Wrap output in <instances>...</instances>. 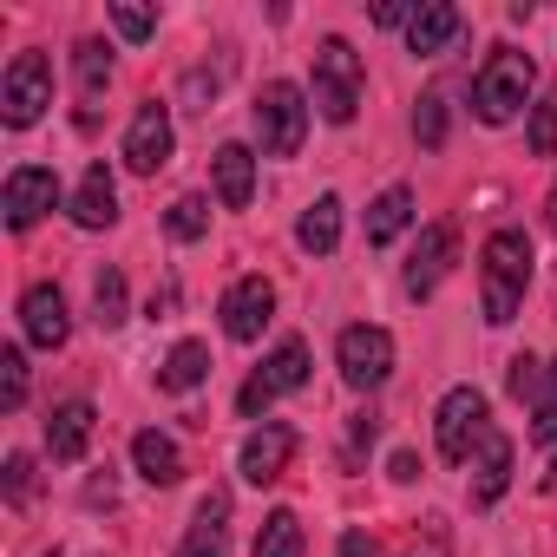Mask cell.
I'll use <instances>...</instances> for the list:
<instances>
[{"label":"cell","mask_w":557,"mask_h":557,"mask_svg":"<svg viewBox=\"0 0 557 557\" xmlns=\"http://www.w3.org/2000/svg\"><path fill=\"white\" fill-rule=\"evenodd\" d=\"M531 269H537V256H531V236L524 230H492L485 236V249H479V275H485V322L492 329H505L511 315H518V302H524V289H531Z\"/></svg>","instance_id":"1"},{"label":"cell","mask_w":557,"mask_h":557,"mask_svg":"<svg viewBox=\"0 0 557 557\" xmlns=\"http://www.w3.org/2000/svg\"><path fill=\"white\" fill-rule=\"evenodd\" d=\"M531 86H537L531 53H518V47H492V60L472 73V112H479V125H511V119L524 112Z\"/></svg>","instance_id":"2"},{"label":"cell","mask_w":557,"mask_h":557,"mask_svg":"<svg viewBox=\"0 0 557 557\" xmlns=\"http://www.w3.org/2000/svg\"><path fill=\"white\" fill-rule=\"evenodd\" d=\"M249 119H256V138H262V158H296L302 138H309V99H302V86H289V79H269V86L256 92Z\"/></svg>","instance_id":"3"},{"label":"cell","mask_w":557,"mask_h":557,"mask_svg":"<svg viewBox=\"0 0 557 557\" xmlns=\"http://www.w3.org/2000/svg\"><path fill=\"white\" fill-rule=\"evenodd\" d=\"M315 112L329 125H355V112H361V53L348 40L315 47Z\"/></svg>","instance_id":"4"},{"label":"cell","mask_w":557,"mask_h":557,"mask_svg":"<svg viewBox=\"0 0 557 557\" xmlns=\"http://www.w3.org/2000/svg\"><path fill=\"white\" fill-rule=\"evenodd\" d=\"M492 433V407L479 387H453L433 413V440H440V459L446 466H472V446Z\"/></svg>","instance_id":"5"},{"label":"cell","mask_w":557,"mask_h":557,"mask_svg":"<svg viewBox=\"0 0 557 557\" xmlns=\"http://www.w3.org/2000/svg\"><path fill=\"white\" fill-rule=\"evenodd\" d=\"M47 106H53V66H47V53H14V66L0 73V119H8L14 132H27Z\"/></svg>","instance_id":"6"},{"label":"cell","mask_w":557,"mask_h":557,"mask_svg":"<svg viewBox=\"0 0 557 557\" xmlns=\"http://www.w3.org/2000/svg\"><path fill=\"white\" fill-rule=\"evenodd\" d=\"M335 361H342V381H348L355 394H374V387H387V374H394V335L374 329V322H355V329H342Z\"/></svg>","instance_id":"7"},{"label":"cell","mask_w":557,"mask_h":557,"mask_svg":"<svg viewBox=\"0 0 557 557\" xmlns=\"http://www.w3.org/2000/svg\"><path fill=\"white\" fill-rule=\"evenodd\" d=\"M296 387H309V342L302 335H289V342H275V355L243 381V394H236V407L256 420L275 394H296Z\"/></svg>","instance_id":"8"},{"label":"cell","mask_w":557,"mask_h":557,"mask_svg":"<svg viewBox=\"0 0 557 557\" xmlns=\"http://www.w3.org/2000/svg\"><path fill=\"white\" fill-rule=\"evenodd\" d=\"M171 145H177V132H171V106L145 99V106L132 112V125H125V164H132L138 177H158V171L171 164Z\"/></svg>","instance_id":"9"},{"label":"cell","mask_w":557,"mask_h":557,"mask_svg":"<svg viewBox=\"0 0 557 557\" xmlns=\"http://www.w3.org/2000/svg\"><path fill=\"white\" fill-rule=\"evenodd\" d=\"M53 203H60V177H53L47 164H14L8 184H0V210H8V230H34Z\"/></svg>","instance_id":"10"},{"label":"cell","mask_w":557,"mask_h":557,"mask_svg":"<svg viewBox=\"0 0 557 557\" xmlns=\"http://www.w3.org/2000/svg\"><path fill=\"white\" fill-rule=\"evenodd\" d=\"M296 426H283V420H262L249 440H243V453H236V472L249 479V485H275L289 472V459H296Z\"/></svg>","instance_id":"11"},{"label":"cell","mask_w":557,"mask_h":557,"mask_svg":"<svg viewBox=\"0 0 557 557\" xmlns=\"http://www.w3.org/2000/svg\"><path fill=\"white\" fill-rule=\"evenodd\" d=\"M453 256H459V230H453V223H426V230H420V243H413V256H407V275H400L413 302H426V296L446 283Z\"/></svg>","instance_id":"12"},{"label":"cell","mask_w":557,"mask_h":557,"mask_svg":"<svg viewBox=\"0 0 557 557\" xmlns=\"http://www.w3.org/2000/svg\"><path fill=\"white\" fill-rule=\"evenodd\" d=\"M275 315V289H269V275H236V283L223 289V335L230 342H256Z\"/></svg>","instance_id":"13"},{"label":"cell","mask_w":557,"mask_h":557,"mask_svg":"<svg viewBox=\"0 0 557 557\" xmlns=\"http://www.w3.org/2000/svg\"><path fill=\"white\" fill-rule=\"evenodd\" d=\"M21 329H27V342H34V348H66V335H73L66 296H60L53 283H34V289L21 296Z\"/></svg>","instance_id":"14"},{"label":"cell","mask_w":557,"mask_h":557,"mask_svg":"<svg viewBox=\"0 0 557 557\" xmlns=\"http://www.w3.org/2000/svg\"><path fill=\"white\" fill-rule=\"evenodd\" d=\"M92 400H60L53 413H47V453L60 459V466H79L86 459V446H92Z\"/></svg>","instance_id":"15"},{"label":"cell","mask_w":557,"mask_h":557,"mask_svg":"<svg viewBox=\"0 0 557 557\" xmlns=\"http://www.w3.org/2000/svg\"><path fill=\"white\" fill-rule=\"evenodd\" d=\"M73 223L79 230H112L119 223V184H112L106 164H86V177L73 190Z\"/></svg>","instance_id":"16"},{"label":"cell","mask_w":557,"mask_h":557,"mask_svg":"<svg viewBox=\"0 0 557 557\" xmlns=\"http://www.w3.org/2000/svg\"><path fill=\"white\" fill-rule=\"evenodd\" d=\"M223 531H230V492H203V505H197V518H190L177 557H230V550H223Z\"/></svg>","instance_id":"17"},{"label":"cell","mask_w":557,"mask_h":557,"mask_svg":"<svg viewBox=\"0 0 557 557\" xmlns=\"http://www.w3.org/2000/svg\"><path fill=\"white\" fill-rule=\"evenodd\" d=\"M210 171H216V203H223V210H243V203L256 197V151H249V145H223V151L210 158Z\"/></svg>","instance_id":"18"},{"label":"cell","mask_w":557,"mask_h":557,"mask_svg":"<svg viewBox=\"0 0 557 557\" xmlns=\"http://www.w3.org/2000/svg\"><path fill=\"white\" fill-rule=\"evenodd\" d=\"M132 466H138L145 485H177V479H184V453H177V440L158 433V426H145V433L132 440Z\"/></svg>","instance_id":"19"},{"label":"cell","mask_w":557,"mask_h":557,"mask_svg":"<svg viewBox=\"0 0 557 557\" xmlns=\"http://www.w3.org/2000/svg\"><path fill=\"white\" fill-rule=\"evenodd\" d=\"M505 485H511V440L492 426V433L479 440V459H472V498H479V505H498Z\"/></svg>","instance_id":"20"},{"label":"cell","mask_w":557,"mask_h":557,"mask_svg":"<svg viewBox=\"0 0 557 557\" xmlns=\"http://www.w3.org/2000/svg\"><path fill=\"white\" fill-rule=\"evenodd\" d=\"M73 79H79V125H92V106L106 99V86H112V47L106 40H79L73 47Z\"/></svg>","instance_id":"21"},{"label":"cell","mask_w":557,"mask_h":557,"mask_svg":"<svg viewBox=\"0 0 557 557\" xmlns=\"http://www.w3.org/2000/svg\"><path fill=\"white\" fill-rule=\"evenodd\" d=\"M453 40H459V8H446V0H433V8H420V14L407 21V47H413L420 60L446 53Z\"/></svg>","instance_id":"22"},{"label":"cell","mask_w":557,"mask_h":557,"mask_svg":"<svg viewBox=\"0 0 557 557\" xmlns=\"http://www.w3.org/2000/svg\"><path fill=\"white\" fill-rule=\"evenodd\" d=\"M296 243H302L309 256H335V243H342V197H335V190H322V197L302 210Z\"/></svg>","instance_id":"23"},{"label":"cell","mask_w":557,"mask_h":557,"mask_svg":"<svg viewBox=\"0 0 557 557\" xmlns=\"http://www.w3.org/2000/svg\"><path fill=\"white\" fill-rule=\"evenodd\" d=\"M407 223H413V190H407V184H387V190L368 203V243L381 249V243H394Z\"/></svg>","instance_id":"24"},{"label":"cell","mask_w":557,"mask_h":557,"mask_svg":"<svg viewBox=\"0 0 557 557\" xmlns=\"http://www.w3.org/2000/svg\"><path fill=\"white\" fill-rule=\"evenodd\" d=\"M210 381V348L203 342H177L171 355H164V368H158V387L164 394H190V387H203Z\"/></svg>","instance_id":"25"},{"label":"cell","mask_w":557,"mask_h":557,"mask_svg":"<svg viewBox=\"0 0 557 557\" xmlns=\"http://www.w3.org/2000/svg\"><path fill=\"white\" fill-rule=\"evenodd\" d=\"M249 557H302V518L296 511H269Z\"/></svg>","instance_id":"26"},{"label":"cell","mask_w":557,"mask_h":557,"mask_svg":"<svg viewBox=\"0 0 557 557\" xmlns=\"http://www.w3.org/2000/svg\"><path fill=\"white\" fill-rule=\"evenodd\" d=\"M125 315H132L125 275H119V269H99V275H92V322H99V329H119Z\"/></svg>","instance_id":"27"},{"label":"cell","mask_w":557,"mask_h":557,"mask_svg":"<svg viewBox=\"0 0 557 557\" xmlns=\"http://www.w3.org/2000/svg\"><path fill=\"white\" fill-rule=\"evenodd\" d=\"M210 230V197H177L171 210H164V236L171 243H197Z\"/></svg>","instance_id":"28"},{"label":"cell","mask_w":557,"mask_h":557,"mask_svg":"<svg viewBox=\"0 0 557 557\" xmlns=\"http://www.w3.org/2000/svg\"><path fill=\"white\" fill-rule=\"evenodd\" d=\"M21 407H27V355L0 348V413H21Z\"/></svg>","instance_id":"29"},{"label":"cell","mask_w":557,"mask_h":557,"mask_svg":"<svg viewBox=\"0 0 557 557\" xmlns=\"http://www.w3.org/2000/svg\"><path fill=\"white\" fill-rule=\"evenodd\" d=\"M524 145H531V158H557V92H544V99H537Z\"/></svg>","instance_id":"30"},{"label":"cell","mask_w":557,"mask_h":557,"mask_svg":"<svg viewBox=\"0 0 557 557\" xmlns=\"http://www.w3.org/2000/svg\"><path fill=\"white\" fill-rule=\"evenodd\" d=\"M413 132H420V145H426V151H440V145H446V92H426V99H420Z\"/></svg>","instance_id":"31"},{"label":"cell","mask_w":557,"mask_h":557,"mask_svg":"<svg viewBox=\"0 0 557 557\" xmlns=\"http://www.w3.org/2000/svg\"><path fill=\"white\" fill-rule=\"evenodd\" d=\"M106 14H112V27H119L125 40H151V34H158V14H151V8H125V0H112Z\"/></svg>","instance_id":"32"},{"label":"cell","mask_w":557,"mask_h":557,"mask_svg":"<svg viewBox=\"0 0 557 557\" xmlns=\"http://www.w3.org/2000/svg\"><path fill=\"white\" fill-rule=\"evenodd\" d=\"M505 387H511L518 400H544V368H537L531 355H511V374H505Z\"/></svg>","instance_id":"33"},{"label":"cell","mask_w":557,"mask_h":557,"mask_svg":"<svg viewBox=\"0 0 557 557\" xmlns=\"http://www.w3.org/2000/svg\"><path fill=\"white\" fill-rule=\"evenodd\" d=\"M531 440H557V361H550V374H544V400H537V413H531Z\"/></svg>","instance_id":"34"},{"label":"cell","mask_w":557,"mask_h":557,"mask_svg":"<svg viewBox=\"0 0 557 557\" xmlns=\"http://www.w3.org/2000/svg\"><path fill=\"white\" fill-rule=\"evenodd\" d=\"M0 485H8V505H27L34 498V459L27 453H8V479H0Z\"/></svg>","instance_id":"35"},{"label":"cell","mask_w":557,"mask_h":557,"mask_svg":"<svg viewBox=\"0 0 557 557\" xmlns=\"http://www.w3.org/2000/svg\"><path fill=\"white\" fill-rule=\"evenodd\" d=\"M335 557H381V550H374V537H368V531H342Z\"/></svg>","instance_id":"36"},{"label":"cell","mask_w":557,"mask_h":557,"mask_svg":"<svg viewBox=\"0 0 557 557\" xmlns=\"http://www.w3.org/2000/svg\"><path fill=\"white\" fill-rule=\"evenodd\" d=\"M407 557H420V537L407 544ZM426 557H446V518H433V544H426Z\"/></svg>","instance_id":"37"},{"label":"cell","mask_w":557,"mask_h":557,"mask_svg":"<svg viewBox=\"0 0 557 557\" xmlns=\"http://www.w3.org/2000/svg\"><path fill=\"white\" fill-rule=\"evenodd\" d=\"M394 479H420V459L413 453H394Z\"/></svg>","instance_id":"38"},{"label":"cell","mask_w":557,"mask_h":557,"mask_svg":"<svg viewBox=\"0 0 557 557\" xmlns=\"http://www.w3.org/2000/svg\"><path fill=\"white\" fill-rule=\"evenodd\" d=\"M537 485H544V492H557V453H550V472H544Z\"/></svg>","instance_id":"39"},{"label":"cell","mask_w":557,"mask_h":557,"mask_svg":"<svg viewBox=\"0 0 557 557\" xmlns=\"http://www.w3.org/2000/svg\"><path fill=\"white\" fill-rule=\"evenodd\" d=\"M550 230H557V184H550Z\"/></svg>","instance_id":"40"}]
</instances>
